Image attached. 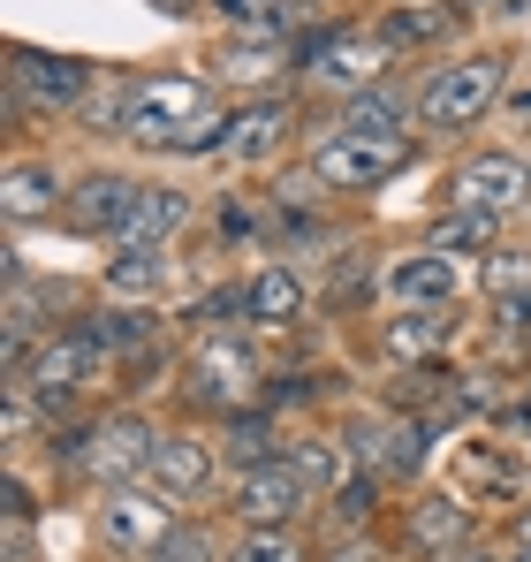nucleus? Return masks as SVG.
Here are the masks:
<instances>
[{"instance_id":"nucleus-1","label":"nucleus","mask_w":531,"mask_h":562,"mask_svg":"<svg viewBox=\"0 0 531 562\" xmlns=\"http://www.w3.org/2000/svg\"><path fill=\"white\" fill-rule=\"evenodd\" d=\"M122 130L137 145H152V153L182 145L176 130H205V85L197 77H145V85H129V122Z\"/></svg>"},{"instance_id":"nucleus-2","label":"nucleus","mask_w":531,"mask_h":562,"mask_svg":"<svg viewBox=\"0 0 531 562\" xmlns=\"http://www.w3.org/2000/svg\"><path fill=\"white\" fill-rule=\"evenodd\" d=\"M494 99H501V54H471V61H448L426 85L418 114H426V130H471Z\"/></svg>"},{"instance_id":"nucleus-3","label":"nucleus","mask_w":531,"mask_h":562,"mask_svg":"<svg viewBox=\"0 0 531 562\" xmlns=\"http://www.w3.org/2000/svg\"><path fill=\"white\" fill-rule=\"evenodd\" d=\"M296 509H304V479L289 471V457L236 471V517H244L251 532H281V525H296Z\"/></svg>"},{"instance_id":"nucleus-4","label":"nucleus","mask_w":531,"mask_h":562,"mask_svg":"<svg viewBox=\"0 0 531 562\" xmlns=\"http://www.w3.org/2000/svg\"><path fill=\"white\" fill-rule=\"evenodd\" d=\"M455 190H463V205H478V213H517L531 198V160H517V153H478V160H463Z\"/></svg>"},{"instance_id":"nucleus-5","label":"nucleus","mask_w":531,"mask_h":562,"mask_svg":"<svg viewBox=\"0 0 531 562\" xmlns=\"http://www.w3.org/2000/svg\"><path fill=\"white\" fill-rule=\"evenodd\" d=\"M8 61H15V92L38 99V106H77V99L91 92V69L77 61V54H38V46H15Z\"/></svg>"},{"instance_id":"nucleus-6","label":"nucleus","mask_w":531,"mask_h":562,"mask_svg":"<svg viewBox=\"0 0 531 562\" xmlns=\"http://www.w3.org/2000/svg\"><path fill=\"white\" fill-rule=\"evenodd\" d=\"M129 213H137V183H129V176H84L77 198L61 205L69 228H84V236H114V244H122Z\"/></svg>"},{"instance_id":"nucleus-7","label":"nucleus","mask_w":531,"mask_h":562,"mask_svg":"<svg viewBox=\"0 0 531 562\" xmlns=\"http://www.w3.org/2000/svg\"><path fill=\"white\" fill-rule=\"evenodd\" d=\"M395 160H403V145H380V137H327V145H319V176H327L335 190L387 183Z\"/></svg>"},{"instance_id":"nucleus-8","label":"nucleus","mask_w":531,"mask_h":562,"mask_svg":"<svg viewBox=\"0 0 531 562\" xmlns=\"http://www.w3.org/2000/svg\"><path fill=\"white\" fill-rule=\"evenodd\" d=\"M99 525H106V540H114V548H129L137 562H145L152 548H160V540H168V532H176V517H168V502H145V494H122V486L106 494V509H99Z\"/></svg>"},{"instance_id":"nucleus-9","label":"nucleus","mask_w":531,"mask_h":562,"mask_svg":"<svg viewBox=\"0 0 531 562\" xmlns=\"http://www.w3.org/2000/svg\"><path fill=\"white\" fill-rule=\"evenodd\" d=\"M152 434L137 426V418H106L99 434H91V449H84V464H91V479H106V486H122L129 471H145L152 464Z\"/></svg>"},{"instance_id":"nucleus-10","label":"nucleus","mask_w":531,"mask_h":562,"mask_svg":"<svg viewBox=\"0 0 531 562\" xmlns=\"http://www.w3.org/2000/svg\"><path fill=\"white\" fill-rule=\"evenodd\" d=\"M145 479L160 486V502H190V494L213 479V457H205V441H190V434H168V441L152 449Z\"/></svg>"},{"instance_id":"nucleus-11","label":"nucleus","mask_w":531,"mask_h":562,"mask_svg":"<svg viewBox=\"0 0 531 562\" xmlns=\"http://www.w3.org/2000/svg\"><path fill=\"white\" fill-rule=\"evenodd\" d=\"M182 221H190V198H182V190H168V183L137 190V213H129V228H122V251H160Z\"/></svg>"},{"instance_id":"nucleus-12","label":"nucleus","mask_w":531,"mask_h":562,"mask_svg":"<svg viewBox=\"0 0 531 562\" xmlns=\"http://www.w3.org/2000/svg\"><path fill=\"white\" fill-rule=\"evenodd\" d=\"M387 289L403 296V304H448L455 296V267H448V251H410V259H387Z\"/></svg>"},{"instance_id":"nucleus-13","label":"nucleus","mask_w":531,"mask_h":562,"mask_svg":"<svg viewBox=\"0 0 531 562\" xmlns=\"http://www.w3.org/2000/svg\"><path fill=\"white\" fill-rule=\"evenodd\" d=\"M61 205V176L46 168V160H15L8 176H0V213L8 221H38V213H54Z\"/></svg>"},{"instance_id":"nucleus-14","label":"nucleus","mask_w":531,"mask_h":562,"mask_svg":"<svg viewBox=\"0 0 531 562\" xmlns=\"http://www.w3.org/2000/svg\"><path fill=\"white\" fill-rule=\"evenodd\" d=\"M84 366H91V335H61V342H46V350L31 358V373H23V380H31L46 403H61V395L84 380Z\"/></svg>"},{"instance_id":"nucleus-15","label":"nucleus","mask_w":531,"mask_h":562,"mask_svg":"<svg viewBox=\"0 0 531 562\" xmlns=\"http://www.w3.org/2000/svg\"><path fill=\"white\" fill-rule=\"evenodd\" d=\"M197 395L205 403H244L251 395V358L228 350V342H205L197 350Z\"/></svg>"},{"instance_id":"nucleus-16","label":"nucleus","mask_w":531,"mask_h":562,"mask_svg":"<svg viewBox=\"0 0 531 562\" xmlns=\"http://www.w3.org/2000/svg\"><path fill=\"white\" fill-rule=\"evenodd\" d=\"M251 319H266V327H281V319H296V304H304V281L289 274V267H266L259 281H251Z\"/></svg>"},{"instance_id":"nucleus-17","label":"nucleus","mask_w":531,"mask_h":562,"mask_svg":"<svg viewBox=\"0 0 531 562\" xmlns=\"http://www.w3.org/2000/svg\"><path fill=\"white\" fill-rule=\"evenodd\" d=\"M372 69H380V54L372 46H357V38H335V46H319L312 54V77H335V85H372Z\"/></svg>"},{"instance_id":"nucleus-18","label":"nucleus","mask_w":531,"mask_h":562,"mask_svg":"<svg viewBox=\"0 0 531 562\" xmlns=\"http://www.w3.org/2000/svg\"><path fill=\"white\" fill-rule=\"evenodd\" d=\"M494 221H501V213H478V205L448 213L441 228H433V251H448V259H455V251H486V244H494Z\"/></svg>"},{"instance_id":"nucleus-19","label":"nucleus","mask_w":531,"mask_h":562,"mask_svg":"<svg viewBox=\"0 0 531 562\" xmlns=\"http://www.w3.org/2000/svg\"><path fill=\"white\" fill-rule=\"evenodd\" d=\"M395 130H403V114H395L380 92H357L350 114H342V137H380V145H403Z\"/></svg>"},{"instance_id":"nucleus-20","label":"nucleus","mask_w":531,"mask_h":562,"mask_svg":"<svg viewBox=\"0 0 531 562\" xmlns=\"http://www.w3.org/2000/svg\"><path fill=\"white\" fill-rule=\"evenodd\" d=\"M441 335H448L441 312H403V319L387 327V350H395V358H433V350H441Z\"/></svg>"},{"instance_id":"nucleus-21","label":"nucleus","mask_w":531,"mask_h":562,"mask_svg":"<svg viewBox=\"0 0 531 562\" xmlns=\"http://www.w3.org/2000/svg\"><path fill=\"white\" fill-rule=\"evenodd\" d=\"M410 540H418V548H455V540H463V502L433 494V502L410 517Z\"/></svg>"},{"instance_id":"nucleus-22","label":"nucleus","mask_w":531,"mask_h":562,"mask_svg":"<svg viewBox=\"0 0 531 562\" xmlns=\"http://www.w3.org/2000/svg\"><path fill=\"white\" fill-rule=\"evenodd\" d=\"M281 122H289L281 106H251V114H236V122H221V137H228L236 153H266V145L281 137Z\"/></svg>"},{"instance_id":"nucleus-23","label":"nucleus","mask_w":531,"mask_h":562,"mask_svg":"<svg viewBox=\"0 0 531 562\" xmlns=\"http://www.w3.org/2000/svg\"><path fill=\"white\" fill-rule=\"evenodd\" d=\"M160 251H122L114 267H106V289H122V296H145V289H160Z\"/></svg>"},{"instance_id":"nucleus-24","label":"nucleus","mask_w":531,"mask_h":562,"mask_svg":"<svg viewBox=\"0 0 531 562\" xmlns=\"http://www.w3.org/2000/svg\"><path fill=\"white\" fill-rule=\"evenodd\" d=\"M448 23H455V15H448V8H395V15H387V31H380V38H387V46H410V38H441Z\"/></svg>"},{"instance_id":"nucleus-25","label":"nucleus","mask_w":531,"mask_h":562,"mask_svg":"<svg viewBox=\"0 0 531 562\" xmlns=\"http://www.w3.org/2000/svg\"><path fill=\"white\" fill-rule=\"evenodd\" d=\"M145 562H213V548H205V532H197V525H176V532H168Z\"/></svg>"},{"instance_id":"nucleus-26","label":"nucleus","mask_w":531,"mask_h":562,"mask_svg":"<svg viewBox=\"0 0 531 562\" xmlns=\"http://www.w3.org/2000/svg\"><path fill=\"white\" fill-rule=\"evenodd\" d=\"M236 562H304V555H296L289 532H251V540L236 548Z\"/></svg>"},{"instance_id":"nucleus-27","label":"nucleus","mask_w":531,"mask_h":562,"mask_svg":"<svg viewBox=\"0 0 531 562\" xmlns=\"http://www.w3.org/2000/svg\"><path fill=\"white\" fill-rule=\"evenodd\" d=\"M289 471H296L304 486H319V479H335V449H327V441H312V449H296V457H289Z\"/></svg>"},{"instance_id":"nucleus-28","label":"nucleus","mask_w":531,"mask_h":562,"mask_svg":"<svg viewBox=\"0 0 531 562\" xmlns=\"http://www.w3.org/2000/svg\"><path fill=\"white\" fill-rule=\"evenodd\" d=\"M524 281H531L524 251H494V289H501V296H524Z\"/></svg>"},{"instance_id":"nucleus-29","label":"nucleus","mask_w":531,"mask_h":562,"mask_svg":"<svg viewBox=\"0 0 531 562\" xmlns=\"http://www.w3.org/2000/svg\"><path fill=\"white\" fill-rule=\"evenodd\" d=\"M221 8H228L236 23H251V31H273V23H281V0H221Z\"/></svg>"},{"instance_id":"nucleus-30","label":"nucleus","mask_w":531,"mask_h":562,"mask_svg":"<svg viewBox=\"0 0 531 562\" xmlns=\"http://www.w3.org/2000/svg\"><path fill=\"white\" fill-rule=\"evenodd\" d=\"M335 509H342V517H372V486H364V479L342 486V502H335Z\"/></svg>"},{"instance_id":"nucleus-31","label":"nucleus","mask_w":531,"mask_h":562,"mask_svg":"<svg viewBox=\"0 0 531 562\" xmlns=\"http://www.w3.org/2000/svg\"><path fill=\"white\" fill-rule=\"evenodd\" d=\"M478 15H501L509 23V15H531V0H478Z\"/></svg>"},{"instance_id":"nucleus-32","label":"nucleus","mask_w":531,"mask_h":562,"mask_svg":"<svg viewBox=\"0 0 531 562\" xmlns=\"http://www.w3.org/2000/svg\"><path fill=\"white\" fill-rule=\"evenodd\" d=\"M517 114H524V122H531V92H524V99H517Z\"/></svg>"},{"instance_id":"nucleus-33","label":"nucleus","mask_w":531,"mask_h":562,"mask_svg":"<svg viewBox=\"0 0 531 562\" xmlns=\"http://www.w3.org/2000/svg\"><path fill=\"white\" fill-rule=\"evenodd\" d=\"M517 532H524V548H531V517H524V525H517Z\"/></svg>"},{"instance_id":"nucleus-34","label":"nucleus","mask_w":531,"mask_h":562,"mask_svg":"<svg viewBox=\"0 0 531 562\" xmlns=\"http://www.w3.org/2000/svg\"><path fill=\"white\" fill-rule=\"evenodd\" d=\"M455 562H486V555H455Z\"/></svg>"},{"instance_id":"nucleus-35","label":"nucleus","mask_w":531,"mask_h":562,"mask_svg":"<svg viewBox=\"0 0 531 562\" xmlns=\"http://www.w3.org/2000/svg\"><path fill=\"white\" fill-rule=\"evenodd\" d=\"M517 562H531V548H524V555H517Z\"/></svg>"}]
</instances>
